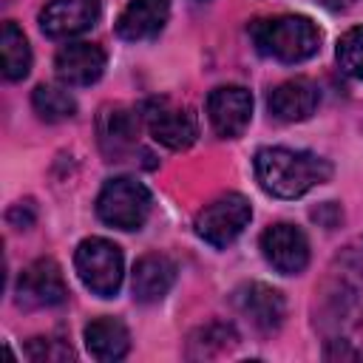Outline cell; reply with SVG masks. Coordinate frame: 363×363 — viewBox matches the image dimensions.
Returning a JSON list of instances; mask_svg holds the SVG:
<instances>
[{
  "label": "cell",
  "mask_w": 363,
  "mask_h": 363,
  "mask_svg": "<svg viewBox=\"0 0 363 363\" xmlns=\"http://www.w3.org/2000/svg\"><path fill=\"white\" fill-rule=\"evenodd\" d=\"M255 179L275 199H298L332 179V164L309 150L261 147L255 153Z\"/></svg>",
  "instance_id": "obj_1"
},
{
  "label": "cell",
  "mask_w": 363,
  "mask_h": 363,
  "mask_svg": "<svg viewBox=\"0 0 363 363\" xmlns=\"http://www.w3.org/2000/svg\"><path fill=\"white\" fill-rule=\"evenodd\" d=\"M250 37L264 57L278 62H303L320 48V28L301 14L255 20L250 26Z\"/></svg>",
  "instance_id": "obj_2"
},
{
  "label": "cell",
  "mask_w": 363,
  "mask_h": 363,
  "mask_svg": "<svg viewBox=\"0 0 363 363\" xmlns=\"http://www.w3.org/2000/svg\"><path fill=\"white\" fill-rule=\"evenodd\" d=\"M74 267H77L79 281L99 298H113L122 286V275H125L122 250L108 238L94 235V238L79 241L74 252Z\"/></svg>",
  "instance_id": "obj_3"
},
{
  "label": "cell",
  "mask_w": 363,
  "mask_h": 363,
  "mask_svg": "<svg viewBox=\"0 0 363 363\" xmlns=\"http://www.w3.org/2000/svg\"><path fill=\"white\" fill-rule=\"evenodd\" d=\"M96 216L116 230H139L150 216V190L128 176L105 182L96 196Z\"/></svg>",
  "instance_id": "obj_4"
},
{
  "label": "cell",
  "mask_w": 363,
  "mask_h": 363,
  "mask_svg": "<svg viewBox=\"0 0 363 363\" xmlns=\"http://www.w3.org/2000/svg\"><path fill=\"white\" fill-rule=\"evenodd\" d=\"M250 218H252L250 201L241 193H224L210 204H204V210L196 216V235L210 247H227L244 233Z\"/></svg>",
  "instance_id": "obj_5"
},
{
  "label": "cell",
  "mask_w": 363,
  "mask_h": 363,
  "mask_svg": "<svg viewBox=\"0 0 363 363\" xmlns=\"http://www.w3.org/2000/svg\"><path fill=\"white\" fill-rule=\"evenodd\" d=\"M142 116H145V125H147L150 136L159 145L170 147V150H184L199 136V119H196V113L187 105L170 102L164 96L145 102Z\"/></svg>",
  "instance_id": "obj_6"
},
{
  "label": "cell",
  "mask_w": 363,
  "mask_h": 363,
  "mask_svg": "<svg viewBox=\"0 0 363 363\" xmlns=\"http://www.w3.org/2000/svg\"><path fill=\"white\" fill-rule=\"evenodd\" d=\"M17 306L23 309H45V306H60L68 298V286L62 278V269L51 258H37L31 261L14 286Z\"/></svg>",
  "instance_id": "obj_7"
},
{
  "label": "cell",
  "mask_w": 363,
  "mask_h": 363,
  "mask_svg": "<svg viewBox=\"0 0 363 363\" xmlns=\"http://www.w3.org/2000/svg\"><path fill=\"white\" fill-rule=\"evenodd\" d=\"M261 252L267 264L281 275H298L309 264V241L295 224H272L261 233Z\"/></svg>",
  "instance_id": "obj_8"
},
{
  "label": "cell",
  "mask_w": 363,
  "mask_h": 363,
  "mask_svg": "<svg viewBox=\"0 0 363 363\" xmlns=\"http://www.w3.org/2000/svg\"><path fill=\"white\" fill-rule=\"evenodd\" d=\"M207 116L218 136L235 139L252 119V96L241 85H218L207 96Z\"/></svg>",
  "instance_id": "obj_9"
},
{
  "label": "cell",
  "mask_w": 363,
  "mask_h": 363,
  "mask_svg": "<svg viewBox=\"0 0 363 363\" xmlns=\"http://www.w3.org/2000/svg\"><path fill=\"white\" fill-rule=\"evenodd\" d=\"M99 14V0H48L40 11V28L51 40H68L96 26Z\"/></svg>",
  "instance_id": "obj_10"
},
{
  "label": "cell",
  "mask_w": 363,
  "mask_h": 363,
  "mask_svg": "<svg viewBox=\"0 0 363 363\" xmlns=\"http://www.w3.org/2000/svg\"><path fill=\"white\" fill-rule=\"evenodd\" d=\"M233 303L235 309L258 329V332H275L284 323L286 315V301L278 289L267 286V284H244L233 292Z\"/></svg>",
  "instance_id": "obj_11"
},
{
  "label": "cell",
  "mask_w": 363,
  "mask_h": 363,
  "mask_svg": "<svg viewBox=\"0 0 363 363\" xmlns=\"http://www.w3.org/2000/svg\"><path fill=\"white\" fill-rule=\"evenodd\" d=\"M54 71L62 85L85 88L105 74V51L96 43H68L54 57Z\"/></svg>",
  "instance_id": "obj_12"
},
{
  "label": "cell",
  "mask_w": 363,
  "mask_h": 363,
  "mask_svg": "<svg viewBox=\"0 0 363 363\" xmlns=\"http://www.w3.org/2000/svg\"><path fill=\"white\" fill-rule=\"evenodd\" d=\"M96 136H99L102 153L111 162H125L136 150V142H139V116L122 105L102 108L96 119Z\"/></svg>",
  "instance_id": "obj_13"
},
{
  "label": "cell",
  "mask_w": 363,
  "mask_h": 363,
  "mask_svg": "<svg viewBox=\"0 0 363 363\" xmlns=\"http://www.w3.org/2000/svg\"><path fill=\"white\" fill-rule=\"evenodd\" d=\"M318 102H320L318 85L303 77L281 82L267 96V108L278 122H303L318 111Z\"/></svg>",
  "instance_id": "obj_14"
},
{
  "label": "cell",
  "mask_w": 363,
  "mask_h": 363,
  "mask_svg": "<svg viewBox=\"0 0 363 363\" xmlns=\"http://www.w3.org/2000/svg\"><path fill=\"white\" fill-rule=\"evenodd\" d=\"M176 284V264L162 252H147L136 261L130 289L139 303H156L162 301L170 286Z\"/></svg>",
  "instance_id": "obj_15"
},
{
  "label": "cell",
  "mask_w": 363,
  "mask_h": 363,
  "mask_svg": "<svg viewBox=\"0 0 363 363\" xmlns=\"http://www.w3.org/2000/svg\"><path fill=\"white\" fill-rule=\"evenodd\" d=\"M167 14H170L167 0H128V6L116 20V34L128 43L150 40L164 28Z\"/></svg>",
  "instance_id": "obj_16"
},
{
  "label": "cell",
  "mask_w": 363,
  "mask_h": 363,
  "mask_svg": "<svg viewBox=\"0 0 363 363\" xmlns=\"http://www.w3.org/2000/svg\"><path fill=\"white\" fill-rule=\"evenodd\" d=\"M85 349L96 360H122L130 349V332L116 318H96L85 326Z\"/></svg>",
  "instance_id": "obj_17"
},
{
  "label": "cell",
  "mask_w": 363,
  "mask_h": 363,
  "mask_svg": "<svg viewBox=\"0 0 363 363\" xmlns=\"http://www.w3.org/2000/svg\"><path fill=\"white\" fill-rule=\"evenodd\" d=\"M0 54H3V77L17 82L26 79L31 71V48L26 34L20 31L17 23H3V34H0Z\"/></svg>",
  "instance_id": "obj_18"
},
{
  "label": "cell",
  "mask_w": 363,
  "mask_h": 363,
  "mask_svg": "<svg viewBox=\"0 0 363 363\" xmlns=\"http://www.w3.org/2000/svg\"><path fill=\"white\" fill-rule=\"evenodd\" d=\"M31 105L43 122H65L77 113L74 96L60 85H37L31 94Z\"/></svg>",
  "instance_id": "obj_19"
},
{
  "label": "cell",
  "mask_w": 363,
  "mask_h": 363,
  "mask_svg": "<svg viewBox=\"0 0 363 363\" xmlns=\"http://www.w3.org/2000/svg\"><path fill=\"white\" fill-rule=\"evenodd\" d=\"M238 335L230 323H207L190 337V357H213L221 352H230L235 346Z\"/></svg>",
  "instance_id": "obj_20"
},
{
  "label": "cell",
  "mask_w": 363,
  "mask_h": 363,
  "mask_svg": "<svg viewBox=\"0 0 363 363\" xmlns=\"http://www.w3.org/2000/svg\"><path fill=\"white\" fill-rule=\"evenodd\" d=\"M337 65L343 74L363 79V26L349 28L337 40Z\"/></svg>",
  "instance_id": "obj_21"
},
{
  "label": "cell",
  "mask_w": 363,
  "mask_h": 363,
  "mask_svg": "<svg viewBox=\"0 0 363 363\" xmlns=\"http://www.w3.org/2000/svg\"><path fill=\"white\" fill-rule=\"evenodd\" d=\"M26 354L31 360H68L71 357V346L54 337H34L26 349Z\"/></svg>",
  "instance_id": "obj_22"
},
{
  "label": "cell",
  "mask_w": 363,
  "mask_h": 363,
  "mask_svg": "<svg viewBox=\"0 0 363 363\" xmlns=\"http://www.w3.org/2000/svg\"><path fill=\"white\" fill-rule=\"evenodd\" d=\"M9 224L14 227V230H28L31 224H34V218H37V210H34V201H17L11 210H9Z\"/></svg>",
  "instance_id": "obj_23"
},
{
  "label": "cell",
  "mask_w": 363,
  "mask_h": 363,
  "mask_svg": "<svg viewBox=\"0 0 363 363\" xmlns=\"http://www.w3.org/2000/svg\"><path fill=\"white\" fill-rule=\"evenodd\" d=\"M320 6H326V9H332V11H346V9H352L357 0H318Z\"/></svg>",
  "instance_id": "obj_24"
}]
</instances>
